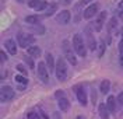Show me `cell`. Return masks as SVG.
<instances>
[{"label": "cell", "instance_id": "1", "mask_svg": "<svg viewBox=\"0 0 123 119\" xmlns=\"http://www.w3.org/2000/svg\"><path fill=\"white\" fill-rule=\"evenodd\" d=\"M71 46L74 48L76 53L81 57H85L87 55V48H85V42L83 39V37L80 34H74L73 35V41H71Z\"/></svg>", "mask_w": 123, "mask_h": 119}, {"label": "cell", "instance_id": "2", "mask_svg": "<svg viewBox=\"0 0 123 119\" xmlns=\"http://www.w3.org/2000/svg\"><path fill=\"white\" fill-rule=\"evenodd\" d=\"M67 73H69V69H67V63L63 57H59L57 62H56V69H55V74L59 81H66L67 79Z\"/></svg>", "mask_w": 123, "mask_h": 119}, {"label": "cell", "instance_id": "3", "mask_svg": "<svg viewBox=\"0 0 123 119\" xmlns=\"http://www.w3.org/2000/svg\"><path fill=\"white\" fill-rule=\"evenodd\" d=\"M62 49H63V53H64V57L67 59L70 62V64H73V66H76L77 64V57H76V50H74V48L71 49L70 48V42L67 39H64L62 42Z\"/></svg>", "mask_w": 123, "mask_h": 119}, {"label": "cell", "instance_id": "4", "mask_svg": "<svg viewBox=\"0 0 123 119\" xmlns=\"http://www.w3.org/2000/svg\"><path fill=\"white\" fill-rule=\"evenodd\" d=\"M17 42H18V45H20L21 48L27 49V48H30L31 45H34L35 37H34V35H30V34L18 32V34H17Z\"/></svg>", "mask_w": 123, "mask_h": 119}, {"label": "cell", "instance_id": "5", "mask_svg": "<svg viewBox=\"0 0 123 119\" xmlns=\"http://www.w3.org/2000/svg\"><path fill=\"white\" fill-rule=\"evenodd\" d=\"M37 71H38V76H39V79L42 80V83L48 84L49 83V69H48L46 62H39Z\"/></svg>", "mask_w": 123, "mask_h": 119}, {"label": "cell", "instance_id": "6", "mask_svg": "<svg viewBox=\"0 0 123 119\" xmlns=\"http://www.w3.org/2000/svg\"><path fill=\"white\" fill-rule=\"evenodd\" d=\"M14 98V90L10 86H3L1 87V94H0V101L1 102H7Z\"/></svg>", "mask_w": 123, "mask_h": 119}, {"label": "cell", "instance_id": "7", "mask_svg": "<svg viewBox=\"0 0 123 119\" xmlns=\"http://www.w3.org/2000/svg\"><path fill=\"white\" fill-rule=\"evenodd\" d=\"M71 20V13L69 10H62L60 13L56 16V21L60 24V25H66Z\"/></svg>", "mask_w": 123, "mask_h": 119}, {"label": "cell", "instance_id": "8", "mask_svg": "<svg viewBox=\"0 0 123 119\" xmlns=\"http://www.w3.org/2000/svg\"><path fill=\"white\" fill-rule=\"evenodd\" d=\"M85 35H87V46L90 48L91 50H95V49H97V41H95V38L92 37L90 27L85 28Z\"/></svg>", "mask_w": 123, "mask_h": 119}, {"label": "cell", "instance_id": "9", "mask_svg": "<svg viewBox=\"0 0 123 119\" xmlns=\"http://www.w3.org/2000/svg\"><path fill=\"white\" fill-rule=\"evenodd\" d=\"M97 13H98V4H91L84 10L83 16H84L85 20H91L94 16H97Z\"/></svg>", "mask_w": 123, "mask_h": 119}, {"label": "cell", "instance_id": "10", "mask_svg": "<svg viewBox=\"0 0 123 119\" xmlns=\"http://www.w3.org/2000/svg\"><path fill=\"white\" fill-rule=\"evenodd\" d=\"M105 18H106V11H102V13H99V16L97 17V20H95V25H94L95 31H101V30H102L104 23H105Z\"/></svg>", "mask_w": 123, "mask_h": 119}, {"label": "cell", "instance_id": "11", "mask_svg": "<svg viewBox=\"0 0 123 119\" xmlns=\"http://www.w3.org/2000/svg\"><path fill=\"white\" fill-rule=\"evenodd\" d=\"M77 94V100H78V102L81 104L83 106H87V104H88V100H87V94H85V91L83 88H78L76 91Z\"/></svg>", "mask_w": 123, "mask_h": 119}, {"label": "cell", "instance_id": "12", "mask_svg": "<svg viewBox=\"0 0 123 119\" xmlns=\"http://www.w3.org/2000/svg\"><path fill=\"white\" fill-rule=\"evenodd\" d=\"M4 46H6V49L8 50L10 55H15L17 53V44L14 42V39H6Z\"/></svg>", "mask_w": 123, "mask_h": 119}, {"label": "cell", "instance_id": "13", "mask_svg": "<svg viewBox=\"0 0 123 119\" xmlns=\"http://www.w3.org/2000/svg\"><path fill=\"white\" fill-rule=\"evenodd\" d=\"M27 53H28L31 57H39L41 53H42V50H41V48H39V46L31 45L30 48H27Z\"/></svg>", "mask_w": 123, "mask_h": 119}, {"label": "cell", "instance_id": "14", "mask_svg": "<svg viewBox=\"0 0 123 119\" xmlns=\"http://www.w3.org/2000/svg\"><path fill=\"white\" fill-rule=\"evenodd\" d=\"M117 100H115V97L113 95H109L108 97V100H106V106H108V109H109V112H115L116 111V108H117Z\"/></svg>", "mask_w": 123, "mask_h": 119}, {"label": "cell", "instance_id": "15", "mask_svg": "<svg viewBox=\"0 0 123 119\" xmlns=\"http://www.w3.org/2000/svg\"><path fill=\"white\" fill-rule=\"evenodd\" d=\"M45 57H46V64H48L49 71H55V69H56V63H55L53 55H52V53H46Z\"/></svg>", "mask_w": 123, "mask_h": 119}, {"label": "cell", "instance_id": "16", "mask_svg": "<svg viewBox=\"0 0 123 119\" xmlns=\"http://www.w3.org/2000/svg\"><path fill=\"white\" fill-rule=\"evenodd\" d=\"M109 88H111V83L109 80H102L99 84V91L102 94H108L109 93Z\"/></svg>", "mask_w": 123, "mask_h": 119}, {"label": "cell", "instance_id": "17", "mask_svg": "<svg viewBox=\"0 0 123 119\" xmlns=\"http://www.w3.org/2000/svg\"><path fill=\"white\" fill-rule=\"evenodd\" d=\"M56 10H57V4H56V3H50V4L46 7V10H45V17L53 16L55 13H56Z\"/></svg>", "mask_w": 123, "mask_h": 119}, {"label": "cell", "instance_id": "18", "mask_svg": "<svg viewBox=\"0 0 123 119\" xmlns=\"http://www.w3.org/2000/svg\"><path fill=\"white\" fill-rule=\"evenodd\" d=\"M98 111H99V115L102 119H109V109H108L106 105H104V104H101L99 106H98Z\"/></svg>", "mask_w": 123, "mask_h": 119}, {"label": "cell", "instance_id": "19", "mask_svg": "<svg viewBox=\"0 0 123 119\" xmlns=\"http://www.w3.org/2000/svg\"><path fill=\"white\" fill-rule=\"evenodd\" d=\"M57 104H59V108H60L63 112H66L67 109H69V106H70L69 100H67V98H64V97H63V98H59V102H57Z\"/></svg>", "mask_w": 123, "mask_h": 119}, {"label": "cell", "instance_id": "20", "mask_svg": "<svg viewBox=\"0 0 123 119\" xmlns=\"http://www.w3.org/2000/svg\"><path fill=\"white\" fill-rule=\"evenodd\" d=\"M39 21H41V17L39 16H27L25 17V23H28V24H38Z\"/></svg>", "mask_w": 123, "mask_h": 119}, {"label": "cell", "instance_id": "21", "mask_svg": "<svg viewBox=\"0 0 123 119\" xmlns=\"http://www.w3.org/2000/svg\"><path fill=\"white\" fill-rule=\"evenodd\" d=\"M15 81H17L18 84H23V86H27V84H28V79H27V76H24V74H17V76H15Z\"/></svg>", "mask_w": 123, "mask_h": 119}, {"label": "cell", "instance_id": "22", "mask_svg": "<svg viewBox=\"0 0 123 119\" xmlns=\"http://www.w3.org/2000/svg\"><path fill=\"white\" fill-rule=\"evenodd\" d=\"M116 24H117V21H116V18L115 17H112L111 20H109V23H108V32L111 34V32L113 31V28H116Z\"/></svg>", "mask_w": 123, "mask_h": 119}, {"label": "cell", "instance_id": "23", "mask_svg": "<svg viewBox=\"0 0 123 119\" xmlns=\"http://www.w3.org/2000/svg\"><path fill=\"white\" fill-rule=\"evenodd\" d=\"M49 4H48V1H45V0H41L39 1V4L35 7V11H42V10H46V7H48Z\"/></svg>", "mask_w": 123, "mask_h": 119}, {"label": "cell", "instance_id": "24", "mask_svg": "<svg viewBox=\"0 0 123 119\" xmlns=\"http://www.w3.org/2000/svg\"><path fill=\"white\" fill-rule=\"evenodd\" d=\"M17 70L20 71V73H21V74H24V76H27V74H28V70H27V67H25V66H24V64H17Z\"/></svg>", "mask_w": 123, "mask_h": 119}, {"label": "cell", "instance_id": "25", "mask_svg": "<svg viewBox=\"0 0 123 119\" xmlns=\"http://www.w3.org/2000/svg\"><path fill=\"white\" fill-rule=\"evenodd\" d=\"M24 59H25V63L28 64V67H30V69H34V67H35V64H34V62H32V59H31L30 55L27 56V57H24Z\"/></svg>", "mask_w": 123, "mask_h": 119}, {"label": "cell", "instance_id": "26", "mask_svg": "<svg viewBox=\"0 0 123 119\" xmlns=\"http://www.w3.org/2000/svg\"><path fill=\"white\" fill-rule=\"evenodd\" d=\"M39 1H41V0H28V6L32 7V8H35L39 4Z\"/></svg>", "mask_w": 123, "mask_h": 119}, {"label": "cell", "instance_id": "27", "mask_svg": "<svg viewBox=\"0 0 123 119\" xmlns=\"http://www.w3.org/2000/svg\"><path fill=\"white\" fill-rule=\"evenodd\" d=\"M116 100H117V106H122V105H123V91L117 95V98H116Z\"/></svg>", "mask_w": 123, "mask_h": 119}, {"label": "cell", "instance_id": "28", "mask_svg": "<svg viewBox=\"0 0 123 119\" xmlns=\"http://www.w3.org/2000/svg\"><path fill=\"white\" fill-rule=\"evenodd\" d=\"M0 57H1V62H6V60H7V55H6L3 50H0Z\"/></svg>", "mask_w": 123, "mask_h": 119}, {"label": "cell", "instance_id": "29", "mask_svg": "<svg viewBox=\"0 0 123 119\" xmlns=\"http://www.w3.org/2000/svg\"><path fill=\"white\" fill-rule=\"evenodd\" d=\"M55 95H56V98H63V97H64V93H63L62 90H59V91H57Z\"/></svg>", "mask_w": 123, "mask_h": 119}, {"label": "cell", "instance_id": "30", "mask_svg": "<svg viewBox=\"0 0 123 119\" xmlns=\"http://www.w3.org/2000/svg\"><path fill=\"white\" fill-rule=\"evenodd\" d=\"M35 118H38V115L35 112H30L28 113V119H35Z\"/></svg>", "mask_w": 123, "mask_h": 119}, {"label": "cell", "instance_id": "31", "mask_svg": "<svg viewBox=\"0 0 123 119\" xmlns=\"http://www.w3.org/2000/svg\"><path fill=\"white\" fill-rule=\"evenodd\" d=\"M60 1V4H63V6H69L70 3H71V0H59Z\"/></svg>", "mask_w": 123, "mask_h": 119}, {"label": "cell", "instance_id": "32", "mask_svg": "<svg viewBox=\"0 0 123 119\" xmlns=\"http://www.w3.org/2000/svg\"><path fill=\"white\" fill-rule=\"evenodd\" d=\"M119 50H120V53H123V38L119 42Z\"/></svg>", "mask_w": 123, "mask_h": 119}, {"label": "cell", "instance_id": "33", "mask_svg": "<svg viewBox=\"0 0 123 119\" xmlns=\"http://www.w3.org/2000/svg\"><path fill=\"white\" fill-rule=\"evenodd\" d=\"M90 1H92V0H81L78 6H84V4H87V3H90Z\"/></svg>", "mask_w": 123, "mask_h": 119}, {"label": "cell", "instance_id": "34", "mask_svg": "<svg viewBox=\"0 0 123 119\" xmlns=\"http://www.w3.org/2000/svg\"><path fill=\"white\" fill-rule=\"evenodd\" d=\"M119 18H120V20H123V10H120V11H119Z\"/></svg>", "mask_w": 123, "mask_h": 119}, {"label": "cell", "instance_id": "35", "mask_svg": "<svg viewBox=\"0 0 123 119\" xmlns=\"http://www.w3.org/2000/svg\"><path fill=\"white\" fill-rule=\"evenodd\" d=\"M119 8H120V10H123V0L119 3Z\"/></svg>", "mask_w": 123, "mask_h": 119}, {"label": "cell", "instance_id": "36", "mask_svg": "<svg viewBox=\"0 0 123 119\" xmlns=\"http://www.w3.org/2000/svg\"><path fill=\"white\" fill-rule=\"evenodd\" d=\"M120 64L123 66V53H120Z\"/></svg>", "mask_w": 123, "mask_h": 119}, {"label": "cell", "instance_id": "37", "mask_svg": "<svg viewBox=\"0 0 123 119\" xmlns=\"http://www.w3.org/2000/svg\"><path fill=\"white\" fill-rule=\"evenodd\" d=\"M76 119H85V118H84V116H77Z\"/></svg>", "mask_w": 123, "mask_h": 119}, {"label": "cell", "instance_id": "38", "mask_svg": "<svg viewBox=\"0 0 123 119\" xmlns=\"http://www.w3.org/2000/svg\"><path fill=\"white\" fill-rule=\"evenodd\" d=\"M120 34H122V35H123V28H122V30H120Z\"/></svg>", "mask_w": 123, "mask_h": 119}, {"label": "cell", "instance_id": "39", "mask_svg": "<svg viewBox=\"0 0 123 119\" xmlns=\"http://www.w3.org/2000/svg\"><path fill=\"white\" fill-rule=\"evenodd\" d=\"M18 3H23V0H18Z\"/></svg>", "mask_w": 123, "mask_h": 119}]
</instances>
